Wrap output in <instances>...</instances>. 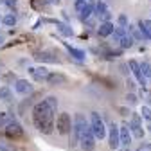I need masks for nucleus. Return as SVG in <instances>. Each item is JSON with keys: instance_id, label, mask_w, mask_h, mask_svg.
Wrapping results in <instances>:
<instances>
[{"instance_id": "obj_31", "label": "nucleus", "mask_w": 151, "mask_h": 151, "mask_svg": "<svg viewBox=\"0 0 151 151\" xmlns=\"http://www.w3.org/2000/svg\"><path fill=\"white\" fill-rule=\"evenodd\" d=\"M126 101H128V104H137L139 103V99H137V96H135L133 92H129L128 96H126Z\"/></svg>"}, {"instance_id": "obj_15", "label": "nucleus", "mask_w": 151, "mask_h": 151, "mask_svg": "<svg viewBox=\"0 0 151 151\" xmlns=\"http://www.w3.org/2000/svg\"><path fill=\"white\" fill-rule=\"evenodd\" d=\"M34 60L42 61V63H58V60L54 58V54L49 52V50H38V52H34Z\"/></svg>"}, {"instance_id": "obj_9", "label": "nucleus", "mask_w": 151, "mask_h": 151, "mask_svg": "<svg viewBox=\"0 0 151 151\" xmlns=\"http://www.w3.org/2000/svg\"><path fill=\"white\" fill-rule=\"evenodd\" d=\"M14 92L20 96H29L32 93V83L29 79H14Z\"/></svg>"}, {"instance_id": "obj_34", "label": "nucleus", "mask_w": 151, "mask_h": 151, "mask_svg": "<svg viewBox=\"0 0 151 151\" xmlns=\"http://www.w3.org/2000/svg\"><path fill=\"white\" fill-rule=\"evenodd\" d=\"M126 86H128V90H129V92H133V90H135V81L128 78V79H126Z\"/></svg>"}, {"instance_id": "obj_36", "label": "nucleus", "mask_w": 151, "mask_h": 151, "mask_svg": "<svg viewBox=\"0 0 151 151\" xmlns=\"http://www.w3.org/2000/svg\"><path fill=\"white\" fill-rule=\"evenodd\" d=\"M144 24H146V27H147V32H149V36H151V20H144Z\"/></svg>"}, {"instance_id": "obj_37", "label": "nucleus", "mask_w": 151, "mask_h": 151, "mask_svg": "<svg viewBox=\"0 0 151 151\" xmlns=\"http://www.w3.org/2000/svg\"><path fill=\"white\" fill-rule=\"evenodd\" d=\"M0 151H9V147H7L4 142H0Z\"/></svg>"}, {"instance_id": "obj_21", "label": "nucleus", "mask_w": 151, "mask_h": 151, "mask_svg": "<svg viewBox=\"0 0 151 151\" xmlns=\"http://www.w3.org/2000/svg\"><path fill=\"white\" fill-rule=\"evenodd\" d=\"M104 11H108V4L104 2V0H97V2H96V9H93V16L99 18Z\"/></svg>"}, {"instance_id": "obj_16", "label": "nucleus", "mask_w": 151, "mask_h": 151, "mask_svg": "<svg viewBox=\"0 0 151 151\" xmlns=\"http://www.w3.org/2000/svg\"><path fill=\"white\" fill-rule=\"evenodd\" d=\"M113 29H115V25H113L111 22H101L99 27H97V36H101V38H108V36H111Z\"/></svg>"}, {"instance_id": "obj_14", "label": "nucleus", "mask_w": 151, "mask_h": 151, "mask_svg": "<svg viewBox=\"0 0 151 151\" xmlns=\"http://www.w3.org/2000/svg\"><path fill=\"white\" fill-rule=\"evenodd\" d=\"M93 9H96V2H93V0H86V6H85L83 11L79 13L81 22H88V20H90V18L93 16Z\"/></svg>"}, {"instance_id": "obj_8", "label": "nucleus", "mask_w": 151, "mask_h": 151, "mask_svg": "<svg viewBox=\"0 0 151 151\" xmlns=\"http://www.w3.org/2000/svg\"><path fill=\"white\" fill-rule=\"evenodd\" d=\"M96 137H93V133H92V129H90V126H88V129L85 131V133L81 135V139H79V147L83 149V151H93L96 149Z\"/></svg>"}, {"instance_id": "obj_10", "label": "nucleus", "mask_w": 151, "mask_h": 151, "mask_svg": "<svg viewBox=\"0 0 151 151\" xmlns=\"http://www.w3.org/2000/svg\"><path fill=\"white\" fill-rule=\"evenodd\" d=\"M128 67H129V70H131V74H133V78L142 85V86H146V83H147V79L142 76V72H140V63L139 61H135V60H129V63H128Z\"/></svg>"}, {"instance_id": "obj_2", "label": "nucleus", "mask_w": 151, "mask_h": 151, "mask_svg": "<svg viewBox=\"0 0 151 151\" xmlns=\"http://www.w3.org/2000/svg\"><path fill=\"white\" fill-rule=\"evenodd\" d=\"M88 126H90V122L86 121V117L83 113H76V117L72 121V129H70V146H78L79 144V139L88 129Z\"/></svg>"}, {"instance_id": "obj_6", "label": "nucleus", "mask_w": 151, "mask_h": 151, "mask_svg": "<svg viewBox=\"0 0 151 151\" xmlns=\"http://www.w3.org/2000/svg\"><path fill=\"white\" fill-rule=\"evenodd\" d=\"M128 126H129V131H131V135H133V137H137V139H142L144 137L142 117L139 115V113H131V119H129Z\"/></svg>"}, {"instance_id": "obj_11", "label": "nucleus", "mask_w": 151, "mask_h": 151, "mask_svg": "<svg viewBox=\"0 0 151 151\" xmlns=\"http://www.w3.org/2000/svg\"><path fill=\"white\" fill-rule=\"evenodd\" d=\"M131 131H129V126H128V122H124V124H121L119 126V139H121V146H124V147H129V144H131Z\"/></svg>"}, {"instance_id": "obj_19", "label": "nucleus", "mask_w": 151, "mask_h": 151, "mask_svg": "<svg viewBox=\"0 0 151 151\" xmlns=\"http://www.w3.org/2000/svg\"><path fill=\"white\" fill-rule=\"evenodd\" d=\"M16 22H18V16H16L14 11H11V13H7V14L2 16V24H4L6 27H14Z\"/></svg>"}, {"instance_id": "obj_29", "label": "nucleus", "mask_w": 151, "mask_h": 151, "mask_svg": "<svg viewBox=\"0 0 151 151\" xmlns=\"http://www.w3.org/2000/svg\"><path fill=\"white\" fill-rule=\"evenodd\" d=\"M4 6H6L9 11H14V9H16V6H18V0H6Z\"/></svg>"}, {"instance_id": "obj_5", "label": "nucleus", "mask_w": 151, "mask_h": 151, "mask_svg": "<svg viewBox=\"0 0 151 151\" xmlns=\"http://www.w3.org/2000/svg\"><path fill=\"white\" fill-rule=\"evenodd\" d=\"M106 137H108V146H110V149H113L115 151L119 146H121V139H119V124H115V122H110L108 126H106Z\"/></svg>"}, {"instance_id": "obj_24", "label": "nucleus", "mask_w": 151, "mask_h": 151, "mask_svg": "<svg viewBox=\"0 0 151 151\" xmlns=\"http://www.w3.org/2000/svg\"><path fill=\"white\" fill-rule=\"evenodd\" d=\"M126 34H128V31H126L124 27H121V25H115V29H113V32H111L113 40H115L117 43H119V40H121V38H124Z\"/></svg>"}, {"instance_id": "obj_43", "label": "nucleus", "mask_w": 151, "mask_h": 151, "mask_svg": "<svg viewBox=\"0 0 151 151\" xmlns=\"http://www.w3.org/2000/svg\"><path fill=\"white\" fill-rule=\"evenodd\" d=\"M149 2H151V0H149Z\"/></svg>"}, {"instance_id": "obj_38", "label": "nucleus", "mask_w": 151, "mask_h": 151, "mask_svg": "<svg viewBox=\"0 0 151 151\" xmlns=\"http://www.w3.org/2000/svg\"><path fill=\"white\" fill-rule=\"evenodd\" d=\"M117 151H131V149H129V147H124V146H122V147H121V149H117Z\"/></svg>"}, {"instance_id": "obj_22", "label": "nucleus", "mask_w": 151, "mask_h": 151, "mask_svg": "<svg viewBox=\"0 0 151 151\" xmlns=\"http://www.w3.org/2000/svg\"><path fill=\"white\" fill-rule=\"evenodd\" d=\"M126 31H128V34L133 38L135 42H142V34H140V31H139V27H137V25H131V24H129Z\"/></svg>"}, {"instance_id": "obj_40", "label": "nucleus", "mask_w": 151, "mask_h": 151, "mask_svg": "<svg viewBox=\"0 0 151 151\" xmlns=\"http://www.w3.org/2000/svg\"><path fill=\"white\" fill-rule=\"evenodd\" d=\"M147 131H149V133H151V122L147 124Z\"/></svg>"}, {"instance_id": "obj_35", "label": "nucleus", "mask_w": 151, "mask_h": 151, "mask_svg": "<svg viewBox=\"0 0 151 151\" xmlns=\"http://www.w3.org/2000/svg\"><path fill=\"white\" fill-rule=\"evenodd\" d=\"M121 70H122V74H124V76H128V74H129V72H128V70H129V67H128V65H121Z\"/></svg>"}, {"instance_id": "obj_27", "label": "nucleus", "mask_w": 151, "mask_h": 151, "mask_svg": "<svg viewBox=\"0 0 151 151\" xmlns=\"http://www.w3.org/2000/svg\"><path fill=\"white\" fill-rule=\"evenodd\" d=\"M117 25H121V27H124V29H128V25H129V20H128V16L122 13V14H119V18H117Z\"/></svg>"}, {"instance_id": "obj_30", "label": "nucleus", "mask_w": 151, "mask_h": 151, "mask_svg": "<svg viewBox=\"0 0 151 151\" xmlns=\"http://www.w3.org/2000/svg\"><path fill=\"white\" fill-rule=\"evenodd\" d=\"M11 119L6 115V113H0V129H4L6 126H7V122H9Z\"/></svg>"}, {"instance_id": "obj_41", "label": "nucleus", "mask_w": 151, "mask_h": 151, "mask_svg": "<svg viewBox=\"0 0 151 151\" xmlns=\"http://www.w3.org/2000/svg\"><path fill=\"white\" fill-rule=\"evenodd\" d=\"M4 2H6V0H0V6H4Z\"/></svg>"}, {"instance_id": "obj_26", "label": "nucleus", "mask_w": 151, "mask_h": 151, "mask_svg": "<svg viewBox=\"0 0 151 151\" xmlns=\"http://www.w3.org/2000/svg\"><path fill=\"white\" fill-rule=\"evenodd\" d=\"M140 117L147 122H151V106H142L140 108Z\"/></svg>"}, {"instance_id": "obj_33", "label": "nucleus", "mask_w": 151, "mask_h": 151, "mask_svg": "<svg viewBox=\"0 0 151 151\" xmlns=\"http://www.w3.org/2000/svg\"><path fill=\"white\" fill-rule=\"evenodd\" d=\"M137 151H151V142H142L137 147Z\"/></svg>"}, {"instance_id": "obj_18", "label": "nucleus", "mask_w": 151, "mask_h": 151, "mask_svg": "<svg viewBox=\"0 0 151 151\" xmlns=\"http://www.w3.org/2000/svg\"><path fill=\"white\" fill-rule=\"evenodd\" d=\"M65 47H67L68 54L72 56L74 60H78V61H85V58H86V54H85V50H81V49H76V47H70L68 43H65Z\"/></svg>"}, {"instance_id": "obj_20", "label": "nucleus", "mask_w": 151, "mask_h": 151, "mask_svg": "<svg viewBox=\"0 0 151 151\" xmlns=\"http://www.w3.org/2000/svg\"><path fill=\"white\" fill-rule=\"evenodd\" d=\"M56 29H58V32H61L63 36H74V29L65 22H56Z\"/></svg>"}, {"instance_id": "obj_32", "label": "nucleus", "mask_w": 151, "mask_h": 151, "mask_svg": "<svg viewBox=\"0 0 151 151\" xmlns=\"http://www.w3.org/2000/svg\"><path fill=\"white\" fill-rule=\"evenodd\" d=\"M110 18H111V13H110V11H104V13L99 16V22H110Z\"/></svg>"}, {"instance_id": "obj_7", "label": "nucleus", "mask_w": 151, "mask_h": 151, "mask_svg": "<svg viewBox=\"0 0 151 151\" xmlns=\"http://www.w3.org/2000/svg\"><path fill=\"white\" fill-rule=\"evenodd\" d=\"M4 133L9 139H20V137H24V128H22V124L18 122L16 119H11L7 122V126L4 128Z\"/></svg>"}, {"instance_id": "obj_17", "label": "nucleus", "mask_w": 151, "mask_h": 151, "mask_svg": "<svg viewBox=\"0 0 151 151\" xmlns=\"http://www.w3.org/2000/svg\"><path fill=\"white\" fill-rule=\"evenodd\" d=\"M13 99H14V96H13L11 86H7V85H2V86H0V101L9 104V103H13Z\"/></svg>"}, {"instance_id": "obj_1", "label": "nucleus", "mask_w": 151, "mask_h": 151, "mask_svg": "<svg viewBox=\"0 0 151 151\" xmlns=\"http://www.w3.org/2000/svg\"><path fill=\"white\" fill-rule=\"evenodd\" d=\"M56 111L54 108H50V104L43 99L40 103H36L32 106V124L36 126V129L43 135H52L54 133V122H56Z\"/></svg>"}, {"instance_id": "obj_28", "label": "nucleus", "mask_w": 151, "mask_h": 151, "mask_svg": "<svg viewBox=\"0 0 151 151\" xmlns=\"http://www.w3.org/2000/svg\"><path fill=\"white\" fill-rule=\"evenodd\" d=\"M85 6H86V0H76V2H74V9L78 13H81Z\"/></svg>"}, {"instance_id": "obj_12", "label": "nucleus", "mask_w": 151, "mask_h": 151, "mask_svg": "<svg viewBox=\"0 0 151 151\" xmlns=\"http://www.w3.org/2000/svg\"><path fill=\"white\" fill-rule=\"evenodd\" d=\"M45 83H47V85H50V86H60V85H65V83H67V76H63L61 72H49Z\"/></svg>"}, {"instance_id": "obj_39", "label": "nucleus", "mask_w": 151, "mask_h": 151, "mask_svg": "<svg viewBox=\"0 0 151 151\" xmlns=\"http://www.w3.org/2000/svg\"><path fill=\"white\" fill-rule=\"evenodd\" d=\"M4 43V36H0V45H2Z\"/></svg>"}, {"instance_id": "obj_25", "label": "nucleus", "mask_w": 151, "mask_h": 151, "mask_svg": "<svg viewBox=\"0 0 151 151\" xmlns=\"http://www.w3.org/2000/svg\"><path fill=\"white\" fill-rule=\"evenodd\" d=\"M140 72H142V76H144L146 79H151V65L147 61H142L140 63Z\"/></svg>"}, {"instance_id": "obj_13", "label": "nucleus", "mask_w": 151, "mask_h": 151, "mask_svg": "<svg viewBox=\"0 0 151 151\" xmlns=\"http://www.w3.org/2000/svg\"><path fill=\"white\" fill-rule=\"evenodd\" d=\"M27 72L32 76V79H36V81H45L50 70H49V68H45V67H29V70H27Z\"/></svg>"}, {"instance_id": "obj_4", "label": "nucleus", "mask_w": 151, "mask_h": 151, "mask_svg": "<svg viewBox=\"0 0 151 151\" xmlns=\"http://www.w3.org/2000/svg\"><path fill=\"white\" fill-rule=\"evenodd\" d=\"M54 129L58 131V135H70L72 129V119L67 111H61L56 115V122H54Z\"/></svg>"}, {"instance_id": "obj_3", "label": "nucleus", "mask_w": 151, "mask_h": 151, "mask_svg": "<svg viewBox=\"0 0 151 151\" xmlns=\"http://www.w3.org/2000/svg\"><path fill=\"white\" fill-rule=\"evenodd\" d=\"M90 129H92V133H93V137H96L97 140H103L104 137H106V124H104V121H103V117H101V113H97V111H92L90 113Z\"/></svg>"}, {"instance_id": "obj_23", "label": "nucleus", "mask_w": 151, "mask_h": 151, "mask_svg": "<svg viewBox=\"0 0 151 151\" xmlns=\"http://www.w3.org/2000/svg\"><path fill=\"white\" fill-rule=\"evenodd\" d=\"M133 43H135V40H133V38H131L129 34H126L124 38H121V40H119V45H121V49H122V50L131 49V47H133Z\"/></svg>"}, {"instance_id": "obj_42", "label": "nucleus", "mask_w": 151, "mask_h": 151, "mask_svg": "<svg viewBox=\"0 0 151 151\" xmlns=\"http://www.w3.org/2000/svg\"><path fill=\"white\" fill-rule=\"evenodd\" d=\"M0 22H2V13H0Z\"/></svg>"}]
</instances>
